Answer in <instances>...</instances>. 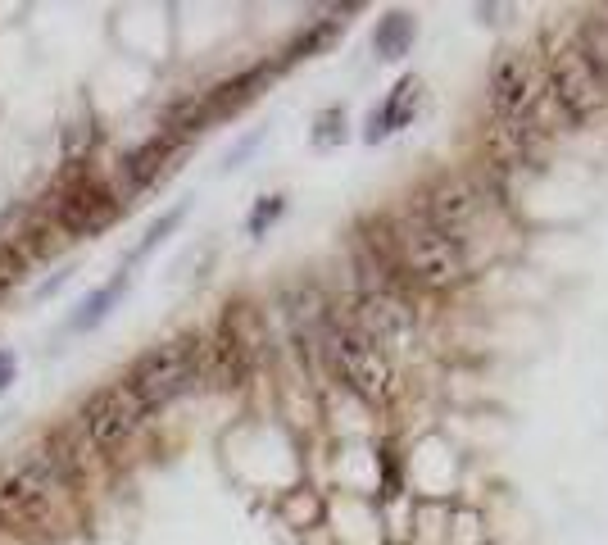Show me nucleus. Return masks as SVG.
Instances as JSON below:
<instances>
[{
  "label": "nucleus",
  "instance_id": "obj_18",
  "mask_svg": "<svg viewBox=\"0 0 608 545\" xmlns=\"http://www.w3.org/2000/svg\"><path fill=\"white\" fill-rule=\"evenodd\" d=\"M341 137H345V114H341V109H327V114H318V132H314L318 146H336Z\"/></svg>",
  "mask_w": 608,
  "mask_h": 545
},
{
  "label": "nucleus",
  "instance_id": "obj_11",
  "mask_svg": "<svg viewBox=\"0 0 608 545\" xmlns=\"http://www.w3.org/2000/svg\"><path fill=\"white\" fill-rule=\"evenodd\" d=\"M177 141H182V137H173V132H159L155 141H146V146H137L132 155H123V164H118V173H123V187H128V191L150 187V182L159 178V169H164V159L173 155Z\"/></svg>",
  "mask_w": 608,
  "mask_h": 545
},
{
  "label": "nucleus",
  "instance_id": "obj_9",
  "mask_svg": "<svg viewBox=\"0 0 608 545\" xmlns=\"http://www.w3.org/2000/svg\"><path fill=\"white\" fill-rule=\"evenodd\" d=\"M481 209H486V187H481L477 178H468V173H454V178L436 182V187L427 191V200H422V218H427L436 232H445V237L463 232Z\"/></svg>",
  "mask_w": 608,
  "mask_h": 545
},
{
  "label": "nucleus",
  "instance_id": "obj_2",
  "mask_svg": "<svg viewBox=\"0 0 608 545\" xmlns=\"http://www.w3.org/2000/svg\"><path fill=\"white\" fill-rule=\"evenodd\" d=\"M196 373H200V341L173 337V341H164V346L146 350V355L128 368L123 387H128L132 396H137V405L150 414V409L168 405L173 396H182V391L196 382Z\"/></svg>",
  "mask_w": 608,
  "mask_h": 545
},
{
  "label": "nucleus",
  "instance_id": "obj_13",
  "mask_svg": "<svg viewBox=\"0 0 608 545\" xmlns=\"http://www.w3.org/2000/svg\"><path fill=\"white\" fill-rule=\"evenodd\" d=\"M413 46V19L409 14H386L382 23H377L373 32V50H377V60H400L404 50Z\"/></svg>",
  "mask_w": 608,
  "mask_h": 545
},
{
  "label": "nucleus",
  "instance_id": "obj_12",
  "mask_svg": "<svg viewBox=\"0 0 608 545\" xmlns=\"http://www.w3.org/2000/svg\"><path fill=\"white\" fill-rule=\"evenodd\" d=\"M418 96H422L418 78H400V82H395V91H391V100H386V109L368 119V141H382L386 132L404 128V123L418 114Z\"/></svg>",
  "mask_w": 608,
  "mask_h": 545
},
{
  "label": "nucleus",
  "instance_id": "obj_4",
  "mask_svg": "<svg viewBox=\"0 0 608 545\" xmlns=\"http://www.w3.org/2000/svg\"><path fill=\"white\" fill-rule=\"evenodd\" d=\"M327 350H332V364L341 373V382L368 405H386L395 396V368L386 359V350H377L368 337H359L354 327H332L327 337Z\"/></svg>",
  "mask_w": 608,
  "mask_h": 545
},
{
  "label": "nucleus",
  "instance_id": "obj_5",
  "mask_svg": "<svg viewBox=\"0 0 608 545\" xmlns=\"http://www.w3.org/2000/svg\"><path fill=\"white\" fill-rule=\"evenodd\" d=\"M69 473L73 464L55 446H41L32 455H23L10 473L0 477V518H28L32 509H41L55 496Z\"/></svg>",
  "mask_w": 608,
  "mask_h": 545
},
{
  "label": "nucleus",
  "instance_id": "obj_6",
  "mask_svg": "<svg viewBox=\"0 0 608 545\" xmlns=\"http://www.w3.org/2000/svg\"><path fill=\"white\" fill-rule=\"evenodd\" d=\"M350 327L359 332V337H368L377 350H400L413 341V332H418V318H413L409 300L395 296L391 287H368L359 296V305H354V318Z\"/></svg>",
  "mask_w": 608,
  "mask_h": 545
},
{
  "label": "nucleus",
  "instance_id": "obj_16",
  "mask_svg": "<svg viewBox=\"0 0 608 545\" xmlns=\"http://www.w3.org/2000/svg\"><path fill=\"white\" fill-rule=\"evenodd\" d=\"M282 209H286L282 196H264V200H259L255 214H250V237H264V232L277 223V214H282Z\"/></svg>",
  "mask_w": 608,
  "mask_h": 545
},
{
  "label": "nucleus",
  "instance_id": "obj_1",
  "mask_svg": "<svg viewBox=\"0 0 608 545\" xmlns=\"http://www.w3.org/2000/svg\"><path fill=\"white\" fill-rule=\"evenodd\" d=\"M386 259L418 287H450L468 273L459 237L436 232L427 218H400L386 228Z\"/></svg>",
  "mask_w": 608,
  "mask_h": 545
},
{
  "label": "nucleus",
  "instance_id": "obj_8",
  "mask_svg": "<svg viewBox=\"0 0 608 545\" xmlns=\"http://www.w3.org/2000/svg\"><path fill=\"white\" fill-rule=\"evenodd\" d=\"M50 214H55V223L69 232V237H91V232H100L105 223L118 218V200L109 187H100L87 173H78L69 187H59L55 196H50Z\"/></svg>",
  "mask_w": 608,
  "mask_h": 545
},
{
  "label": "nucleus",
  "instance_id": "obj_20",
  "mask_svg": "<svg viewBox=\"0 0 608 545\" xmlns=\"http://www.w3.org/2000/svg\"><path fill=\"white\" fill-rule=\"evenodd\" d=\"M14 368H19V359H14L10 350H0V391L14 382Z\"/></svg>",
  "mask_w": 608,
  "mask_h": 545
},
{
  "label": "nucleus",
  "instance_id": "obj_7",
  "mask_svg": "<svg viewBox=\"0 0 608 545\" xmlns=\"http://www.w3.org/2000/svg\"><path fill=\"white\" fill-rule=\"evenodd\" d=\"M141 418H146V409L137 405V396H132L123 382H118V387L96 391V396L82 405V432H87V441L100 455H109V450H118L132 432H137Z\"/></svg>",
  "mask_w": 608,
  "mask_h": 545
},
{
  "label": "nucleus",
  "instance_id": "obj_15",
  "mask_svg": "<svg viewBox=\"0 0 608 545\" xmlns=\"http://www.w3.org/2000/svg\"><path fill=\"white\" fill-rule=\"evenodd\" d=\"M182 214H187V209H168V214H164V218H159L155 228H150V232H146V237H141V241H137V246H132V255H128V264H137V259H141V255H150V250H155V246H159V241H164V237H168V232H173V228H177V223H182Z\"/></svg>",
  "mask_w": 608,
  "mask_h": 545
},
{
  "label": "nucleus",
  "instance_id": "obj_10",
  "mask_svg": "<svg viewBox=\"0 0 608 545\" xmlns=\"http://www.w3.org/2000/svg\"><path fill=\"white\" fill-rule=\"evenodd\" d=\"M495 114H500L504 123H527L531 109H536L540 100V78H536V64L527 60V55H518V50H504L500 60H495Z\"/></svg>",
  "mask_w": 608,
  "mask_h": 545
},
{
  "label": "nucleus",
  "instance_id": "obj_14",
  "mask_svg": "<svg viewBox=\"0 0 608 545\" xmlns=\"http://www.w3.org/2000/svg\"><path fill=\"white\" fill-rule=\"evenodd\" d=\"M123 287H128V278H123V273H118V278L109 282V287L91 291V296H87V300H82V305H78V314H73V332H87V327H96L100 318H105L109 309L118 305V296H123Z\"/></svg>",
  "mask_w": 608,
  "mask_h": 545
},
{
  "label": "nucleus",
  "instance_id": "obj_19",
  "mask_svg": "<svg viewBox=\"0 0 608 545\" xmlns=\"http://www.w3.org/2000/svg\"><path fill=\"white\" fill-rule=\"evenodd\" d=\"M87 141H91L87 123H78V128L69 123V132H64V150H69V155H82V146H87Z\"/></svg>",
  "mask_w": 608,
  "mask_h": 545
},
{
  "label": "nucleus",
  "instance_id": "obj_17",
  "mask_svg": "<svg viewBox=\"0 0 608 545\" xmlns=\"http://www.w3.org/2000/svg\"><path fill=\"white\" fill-rule=\"evenodd\" d=\"M19 282H23V259H19V250L0 241V291L19 287Z\"/></svg>",
  "mask_w": 608,
  "mask_h": 545
},
{
  "label": "nucleus",
  "instance_id": "obj_3",
  "mask_svg": "<svg viewBox=\"0 0 608 545\" xmlns=\"http://www.w3.org/2000/svg\"><path fill=\"white\" fill-rule=\"evenodd\" d=\"M550 91L559 96V105L572 119H590L595 109H604L608 100V73L604 60L586 41H568L550 55Z\"/></svg>",
  "mask_w": 608,
  "mask_h": 545
}]
</instances>
